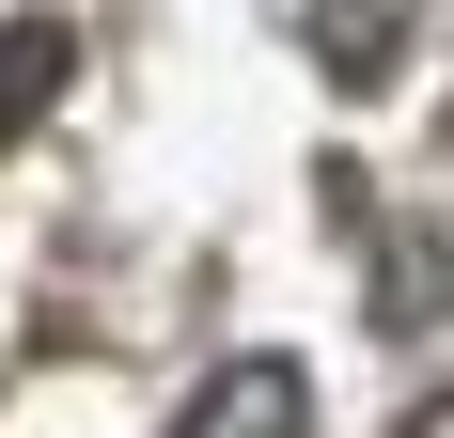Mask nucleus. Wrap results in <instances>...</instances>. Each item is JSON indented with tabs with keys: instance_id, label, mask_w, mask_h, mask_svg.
I'll return each mask as SVG.
<instances>
[{
	"instance_id": "obj_1",
	"label": "nucleus",
	"mask_w": 454,
	"mask_h": 438,
	"mask_svg": "<svg viewBox=\"0 0 454 438\" xmlns=\"http://www.w3.org/2000/svg\"><path fill=\"white\" fill-rule=\"evenodd\" d=\"M173 438H314V376L282 345H251V360H220V376L173 407Z\"/></svg>"
},
{
	"instance_id": "obj_2",
	"label": "nucleus",
	"mask_w": 454,
	"mask_h": 438,
	"mask_svg": "<svg viewBox=\"0 0 454 438\" xmlns=\"http://www.w3.org/2000/svg\"><path fill=\"white\" fill-rule=\"evenodd\" d=\"M63 63H79V47H63V16H0V141L63 94Z\"/></svg>"
},
{
	"instance_id": "obj_3",
	"label": "nucleus",
	"mask_w": 454,
	"mask_h": 438,
	"mask_svg": "<svg viewBox=\"0 0 454 438\" xmlns=\"http://www.w3.org/2000/svg\"><path fill=\"white\" fill-rule=\"evenodd\" d=\"M314 47L361 63V94H376V63H408V16H314Z\"/></svg>"
},
{
	"instance_id": "obj_4",
	"label": "nucleus",
	"mask_w": 454,
	"mask_h": 438,
	"mask_svg": "<svg viewBox=\"0 0 454 438\" xmlns=\"http://www.w3.org/2000/svg\"><path fill=\"white\" fill-rule=\"evenodd\" d=\"M408 438H454V392H439V407H423V423H408Z\"/></svg>"
}]
</instances>
